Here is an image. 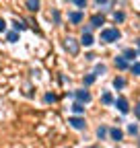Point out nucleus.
<instances>
[{"label":"nucleus","mask_w":140,"mask_h":148,"mask_svg":"<svg viewBox=\"0 0 140 148\" xmlns=\"http://www.w3.org/2000/svg\"><path fill=\"white\" fill-rule=\"evenodd\" d=\"M72 2H74L78 8H84V6H86V0H72Z\"/></svg>","instance_id":"nucleus-25"},{"label":"nucleus","mask_w":140,"mask_h":148,"mask_svg":"<svg viewBox=\"0 0 140 148\" xmlns=\"http://www.w3.org/2000/svg\"><path fill=\"white\" fill-rule=\"evenodd\" d=\"M119 37H121V33L117 29H103L101 31V41H105V43H113Z\"/></svg>","instance_id":"nucleus-1"},{"label":"nucleus","mask_w":140,"mask_h":148,"mask_svg":"<svg viewBox=\"0 0 140 148\" xmlns=\"http://www.w3.org/2000/svg\"><path fill=\"white\" fill-rule=\"evenodd\" d=\"M72 113H74V115H82V113H84L82 103H74V105H72Z\"/></svg>","instance_id":"nucleus-13"},{"label":"nucleus","mask_w":140,"mask_h":148,"mask_svg":"<svg viewBox=\"0 0 140 148\" xmlns=\"http://www.w3.org/2000/svg\"><path fill=\"white\" fill-rule=\"evenodd\" d=\"M95 78H97V74H86V76H84V86L93 84V82H95Z\"/></svg>","instance_id":"nucleus-18"},{"label":"nucleus","mask_w":140,"mask_h":148,"mask_svg":"<svg viewBox=\"0 0 140 148\" xmlns=\"http://www.w3.org/2000/svg\"><path fill=\"white\" fill-rule=\"evenodd\" d=\"M121 56H124V58L130 62V60H134L136 58V56H138V51L134 49V47H128V49H124V53H121Z\"/></svg>","instance_id":"nucleus-8"},{"label":"nucleus","mask_w":140,"mask_h":148,"mask_svg":"<svg viewBox=\"0 0 140 148\" xmlns=\"http://www.w3.org/2000/svg\"><path fill=\"white\" fill-rule=\"evenodd\" d=\"M113 105L119 109V113H128V111H130V107H128V101L124 99V97H119V99H115L113 101Z\"/></svg>","instance_id":"nucleus-5"},{"label":"nucleus","mask_w":140,"mask_h":148,"mask_svg":"<svg viewBox=\"0 0 140 148\" xmlns=\"http://www.w3.org/2000/svg\"><path fill=\"white\" fill-rule=\"evenodd\" d=\"M105 23V16L103 14H93V18H91V27H101Z\"/></svg>","instance_id":"nucleus-7"},{"label":"nucleus","mask_w":140,"mask_h":148,"mask_svg":"<svg viewBox=\"0 0 140 148\" xmlns=\"http://www.w3.org/2000/svg\"><path fill=\"white\" fill-rule=\"evenodd\" d=\"M68 18H70L74 25H78V23H82V12H70Z\"/></svg>","instance_id":"nucleus-10"},{"label":"nucleus","mask_w":140,"mask_h":148,"mask_svg":"<svg viewBox=\"0 0 140 148\" xmlns=\"http://www.w3.org/2000/svg\"><path fill=\"white\" fill-rule=\"evenodd\" d=\"M43 101H45V103H54V101H56V95H54V92H47V95L43 97Z\"/></svg>","instance_id":"nucleus-21"},{"label":"nucleus","mask_w":140,"mask_h":148,"mask_svg":"<svg viewBox=\"0 0 140 148\" xmlns=\"http://www.w3.org/2000/svg\"><path fill=\"white\" fill-rule=\"evenodd\" d=\"M80 43H82V45H86V47H89V45H93V35H91V33H82V39H80Z\"/></svg>","instance_id":"nucleus-11"},{"label":"nucleus","mask_w":140,"mask_h":148,"mask_svg":"<svg viewBox=\"0 0 140 148\" xmlns=\"http://www.w3.org/2000/svg\"><path fill=\"white\" fill-rule=\"evenodd\" d=\"M97 2H99V4H107V0H97Z\"/></svg>","instance_id":"nucleus-29"},{"label":"nucleus","mask_w":140,"mask_h":148,"mask_svg":"<svg viewBox=\"0 0 140 148\" xmlns=\"http://www.w3.org/2000/svg\"><path fill=\"white\" fill-rule=\"evenodd\" d=\"M109 136H111V140H115V142H119L121 138H124V132H121L119 127H111L109 130Z\"/></svg>","instance_id":"nucleus-6"},{"label":"nucleus","mask_w":140,"mask_h":148,"mask_svg":"<svg viewBox=\"0 0 140 148\" xmlns=\"http://www.w3.org/2000/svg\"><path fill=\"white\" fill-rule=\"evenodd\" d=\"M68 123L72 125L74 130H84V127H86V123H84V117H80V115H74V117H70V119H68Z\"/></svg>","instance_id":"nucleus-3"},{"label":"nucleus","mask_w":140,"mask_h":148,"mask_svg":"<svg viewBox=\"0 0 140 148\" xmlns=\"http://www.w3.org/2000/svg\"><path fill=\"white\" fill-rule=\"evenodd\" d=\"M113 18H115V23H121L126 18V14L124 12H113Z\"/></svg>","instance_id":"nucleus-20"},{"label":"nucleus","mask_w":140,"mask_h":148,"mask_svg":"<svg viewBox=\"0 0 140 148\" xmlns=\"http://www.w3.org/2000/svg\"><path fill=\"white\" fill-rule=\"evenodd\" d=\"M138 146H140V140H138Z\"/></svg>","instance_id":"nucleus-32"},{"label":"nucleus","mask_w":140,"mask_h":148,"mask_svg":"<svg viewBox=\"0 0 140 148\" xmlns=\"http://www.w3.org/2000/svg\"><path fill=\"white\" fill-rule=\"evenodd\" d=\"M138 53H140V39H138Z\"/></svg>","instance_id":"nucleus-31"},{"label":"nucleus","mask_w":140,"mask_h":148,"mask_svg":"<svg viewBox=\"0 0 140 148\" xmlns=\"http://www.w3.org/2000/svg\"><path fill=\"white\" fill-rule=\"evenodd\" d=\"M115 66H117L119 70H126V68H128V60L124 58V56H117V58H115Z\"/></svg>","instance_id":"nucleus-9"},{"label":"nucleus","mask_w":140,"mask_h":148,"mask_svg":"<svg viewBox=\"0 0 140 148\" xmlns=\"http://www.w3.org/2000/svg\"><path fill=\"white\" fill-rule=\"evenodd\" d=\"M74 97H76V103H89L91 101V92L82 88V90H76L74 92Z\"/></svg>","instance_id":"nucleus-4"},{"label":"nucleus","mask_w":140,"mask_h":148,"mask_svg":"<svg viewBox=\"0 0 140 148\" xmlns=\"http://www.w3.org/2000/svg\"><path fill=\"white\" fill-rule=\"evenodd\" d=\"M6 39H8L10 43H16V41H19V31H10V33L6 35Z\"/></svg>","instance_id":"nucleus-16"},{"label":"nucleus","mask_w":140,"mask_h":148,"mask_svg":"<svg viewBox=\"0 0 140 148\" xmlns=\"http://www.w3.org/2000/svg\"><path fill=\"white\" fill-rule=\"evenodd\" d=\"M0 31H6V21L4 18H0Z\"/></svg>","instance_id":"nucleus-27"},{"label":"nucleus","mask_w":140,"mask_h":148,"mask_svg":"<svg viewBox=\"0 0 140 148\" xmlns=\"http://www.w3.org/2000/svg\"><path fill=\"white\" fill-rule=\"evenodd\" d=\"M12 27H14V31H23L25 29V23L23 21H12Z\"/></svg>","instance_id":"nucleus-19"},{"label":"nucleus","mask_w":140,"mask_h":148,"mask_svg":"<svg viewBox=\"0 0 140 148\" xmlns=\"http://www.w3.org/2000/svg\"><path fill=\"white\" fill-rule=\"evenodd\" d=\"M134 113H136V117H138V119H140V103H138V105H136V107H134Z\"/></svg>","instance_id":"nucleus-28"},{"label":"nucleus","mask_w":140,"mask_h":148,"mask_svg":"<svg viewBox=\"0 0 140 148\" xmlns=\"http://www.w3.org/2000/svg\"><path fill=\"white\" fill-rule=\"evenodd\" d=\"M51 16H54V21H56V23H60V12H58V10L51 12Z\"/></svg>","instance_id":"nucleus-26"},{"label":"nucleus","mask_w":140,"mask_h":148,"mask_svg":"<svg viewBox=\"0 0 140 148\" xmlns=\"http://www.w3.org/2000/svg\"><path fill=\"white\" fill-rule=\"evenodd\" d=\"M27 8L29 10H39V0H27Z\"/></svg>","instance_id":"nucleus-14"},{"label":"nucleus","mask_w":140,"mask_h":148,"mask_svg":"<svg viewBox=\"0 0 140 148\" xmlns=\"http://www.w3.org/2000/svg\"><path fill=\"white\" fill-rule=\"evenodd\" d=\"M113 86H115V88H124V86H126V80L121 78V76H117V78H113Z\"/></svg>","instance_id":"nucleus-17"},{"label":"nucleus","mask_w":140,"mask_h":148,"mask_svg":"<svg viewBox=\"0 0 140 148\" xmlns=\"http://www.w3.org/2000/svg\"><path fill=\"white\" fill-rule=\"evenodd\" d=\"M105 70H107V68H105V64H97V66H95V72H93V74H103Z\"/></svg>","instance_id":"nucleus-22"},{"label":"nucleus","mask_w":140,"mask_h":148,"mask_svg":"<svg viewBox=\"0 0 140 148\" xmlns=\"http://www.w3.org/2000/svg\"><path fill=\"white\" fill-rule=\"evenodd\" d=\"M86 148H101V146H86Z\"/></svg>","instance_id":"nucleus-30"},{"label":"nucleus","mask_w":140,"mask_h":148,"mask_svg":"<svg viewBox=\"0 0 140 148\" xmlns=\"http://www.w3.org/2000/svg\"><path fill=\"white\" fill-rule=\"evenodd\" d=\"M107 134H109V130L105 127V125H99V127H97V136H99V140H103Z\"/></svg>","instance_id":"nucleus-15"},{"label":"nucleus","mask_w":140,"mask_h":148,"mask_svg":"<svg viewBox=\"0 0 140 148\" xmlns=\"http://www.w3.org/2000/svg\"><path fill=\"white\" fill-rule=\"evenodd\" d=\"M64 47H66V51L68 53H72V56H76L78 53V41L74 39V37H66V39H64Z\"/></svg>","instance_id":"nucleus-2"},{"label":"nucleus","mask_w":140,"mask_h":148,"mask_svg":"<svg viewBox=\"0 0 140 148\" xmlns=\"http://www.w3.org/2000/svg\"><path fill=\"white\" fill-rule=\"evenodd\" d=\"M113 101H115V99L111 97V92H103V95H101V103H103V105H111Z\"/></svg>","instance_id":"nucleus-12"},{"label":"nucleus","mask_w":140,"mask_h":148,"mask_svg":"<svg viewBox=\"0 0 140 148\" xmlns=\"http://www.w3.org/2000/svg\"><path fill=\"white\" fill-rule=\"evenodd\" d=\"M132 74H138V76H140V62H136V64H132Z\"/></svg>","instance_id":"nucleus-24"},{"label":"nucleus","mask_w":140,"mask_h":148,"mask_svg":"<svg viewBox=\"0 0 140 148\" xmlns=\"http://www.w3.org/2000/svg\"><path fill=\"white\" fill-rule=\"evenodd\" d=\"M128 132H130L132 136H136V134H138V125H136V123H130V125H128Z\"/></svg>","instance_id":"nucleus-23"}]
</instances>
